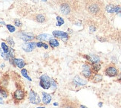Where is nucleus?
Segmentation results:
<instances>
[{"label":"nucleus","instance_id":"nucleus-14","mask_svg":"<svg viewBox=\"0 0 121 108\" xmlns=\"http://www.w3.org/2000/svg\"><path fill=\"white\" fill-rule=\"evenodd\" d=\"M73 82L75 84L78 85V86H84V85H86L87 84V81L86 80L82 79L79 76H75L74 78H73Z\"/></svg>","mask_w":121,"mask_h":108},{"label":"nucleus","instance_id":"nucleus-2","mask_svg":"<svg viewBox=\"0 0 121 108\" xmlns=\"http://www.w3.org/2000/svg\"><path fill=\"white\" fill-rule=\"evenodd\" d=\"M59 8L60 12L65 16L69 15L71 13L73 4L71 0H59Z\"/></svg>","mask_w":121,"mask_h":108},{"label":"nucleus","instance_id":"nucleus-10","mask_svg":"<svg viewBox=\"0 0 121 108\" xmlns=\"http://www.w3.org/2000/svg\"><path fill=\"white\" fill-rule=\"evenodd\" d=\"M36 46V43L34 42H25L22 45V48L23 50L26 52H32Z\"/></svg>","mask_w":121,"mask_h":108},{"label":"nucleus","instance_id":"nucleus-22","mask_svg":"<svg viewBox=\"0 0 121 108\" xmlns=\"http://www.w3.org/2000/svg\"><path fill=\"white\" fill-rule=\"evenodd\" d=\"M105 10H106L108 13L113 14V13H114V6L112 5H108L107 6H106Z\"/></svg>","mask_w":121,"mask_h":108},{"label":"nucleus","instance_id":"nucleus-31","mask_svg":"<svg viewBox=\"0 0 121 108\" xmlns=\"http://www.w3.org/2000/svg\"><path fill=\"white\" fill-rule=\"evenodd\" d=\"M43 44H44V42H36V46L39 47V48H41V47H43Z\"/></svg>","mask_w":121,"mask_h":108},{"label":"nucleus","instance_id":"nucleus-21","mask_svg":"<svg viewBox=\"0 0 121 108\" xmlns=\"http://www.w3.org/2000/svg\"><path fill=\"white\" fill-rule=\"evenodd\" d=\"M21 74H22V75L24 77V78H25L27 80H28L29 81H31L32 80V79H31L29 76H28V70L26 69H22V70H21Z\"/></svg>","mask_w":121,"mask_h":108},{"label":"nucleus","instance_id":"nucleus-4","mask_svg":"<svg viewBox=\"0 0 121 108\" xmlns=\"http://www.w3.org/2000/svg\"><path fill=\"white\" fill-rule=\"evenodd\" d=\"M104 72H105V75L110 77V78L116 77L119 74L118 69H117V67L115 66L114 65H109L108 66H107Z\"/></svg>","mask_w":121,"mask_h":108},{"label":"nucleus","instance_id":"nucleus-18","mask_svg":"<svg viewBox=\"0 0 121 108\" xmlns=\"http://www.w3.org/2000/svg\"><path fill=\"white\" fill-rule=\"evenodd\" d=\"M91 68V71H92L93 74H97L99 70H100L101 65L99 63H94V64H92Z\"/></svg>","mask_w":121,"mask_h":108},{"label":"nucleus","instance_id":"nucleus-8","mask_svg":"<svg viewBox=\"0 0 121 108\" xmlns=\"http://www.w3.org/2000/svg\"><path fill=\"white\" fill-rule=\"evenodd\" d=\"M10 63L13 65V66H17L19 69H23L26 63L24 61L23 59H19V58H13V59H10L9 61Z\"/></svg>","mask_w":121,"mask_h":108},{"label":"nucleus","instance_id":"nucleus-37","mask_svg":"<svg viewBox=\"0 0 121 108\" xmlns=\"http://www.w3.org/2000/svg\"><path fill=\"white\" fill-rule=\"evenodd\" d=\"M98 106H99V107H101L103 106V103H102V102H99V103L98 104Z\"/></svg>","mask_w":121,"mask_h":108},{"label":"nucleus","instance_id":"nucleus-30","mask_svg":"<svg viewBox=\"0 0 121 108\" xmlns=\"http://www.w3.org/2000/svg\"><path fill=\"white\" fill-rule=\"evenodd\" d=\"M14 23H15L16 26H17V27H21V26H22V23H21L19 19H15Z\"/></svg>","mask_w":121,"mask_h":108},{"label":"nucleus","instance_id":"nucleus-20","mask_svg":"<svg viewBox=\"0 0 121 108\" xmlns=\"http://www.w3.org/2000/svg\"><path fill=\"white\" fill-rule=\"evenodd\" d=\"M0 95H1L3 98H8V92L6 90V89L4 88L3 86H0Z\"/></svg>","mask_w":121,"mask_h":108},{"label":"nucleus","instance_id":"nucleus-11","mask_svg":"<svg viewBox=\"0 0 121 108\" xmlns=\"http://www.w3.org/2000/svg\"><path fill=\"white\" fill-rule=\"evenodd\" d=\"M53 35L56 37L62 39V40H65L68 38V34L65 33V32H63L61 31H54Z\"/></svg>","mask_w":121,"mask_h":108},{"label":"nucleus","instance_id":"nucleus-6","mask_svg":"<svg viewBox=\"0 0 121 108\" xmlns=\"http://www.w3.org/2000/svg\"><path fill=\"white\" fill-rule=\"evenodd\" d=\"M60 108H79V106L75 101L68 99H64L62 100Z\"/></svg>","mask_w":121,"mask_h":108},{"label":"nucleus","instance_id":"nucleus-34","mask_svg":"<svg viewBox=\"0 0 121 108\" xmlns=\"http://www.w3.org/2000/svg\"><path fill=\"white\" fill-rule=\"evenodd\" d=\"M117 81L121 84V73L120 74V78H118V79L117 80Z\"/></svg>","mask_w":121,"mask_h":108},{"label":"nucleus","instance_id":"nucleus-17","mask_svg":"<svg viewBox=\"0 0 121 108\" xmlns=\"http://www.w3.org/2000/svg\"><path fill=\"white\" fill-rule=\"evenodd\" d=\"M91 80H92V82L94 83H99V82H100L102 81V80H103V75H100V74H94V76L91 77Z\"/></svg>","mask_w":121,"mask_h":108},{"label":"nucleus","instance_id":"nucleus-33","mask_svg":"<svg viewBox=\"0 0 121 108\" xmlns=\"http://www.w3.org/2000/svg\"><path fill=\"white\" fill-rule=\"evenodd\" d=\"M90 31H91V32H92V31H95V27H94V26H91V27H90Z\"/></svg>","mask_w":121,"mask_h":108},{"label":"nucleus","instance_id":"nucleus-24","mask_svg":"<svg viewBox=\"0 0 121 108\" xmlns=\"http://www.w3.org/2000/svg\"><path fill=\"white\" fill-rule=\"evenodd\" d=\"M1 46H2V51L4 53H8V52L10 50V47H8L6 45V43H5V42H2Z\"/></svg>","mask_w":121,"mask_h":108},{"label":"nucleus","instance_id":"nucleus-39","mask_svg":"<svg viewBox=\"0 0 121 108\" xmlns=\"http://www.w3.org/2000/svg\"><path fill=\"white\" fill-rule=\"evenodd\" d=\"M36 108H45V107H36Z\"/></svg>","mask_w":121,"mask_h":108},{"label":"nucleus","instance_id":"nucleus-28","mask_svg":"<svg viewBox=\"0 0 121 108\" xmlns=\"http://www.w3.org/2000/svg\"><path fill=\"white\" fill-rule=\"evenodd\" d=\"M51 87H54V89H56V86H57L56 82L55 81L54 79H52V78H51Z\"/></svg>","mask_w":121,"mask_h":108},{"label":"nucleus","instance_id":"nucleus-13","mask_svg":"<svg viewBox=\"0 0 121 108\" xmlns=\"http://www.w3.org/2000/svg\"><path fill=\"white\" fill-rule=\"evenodd\" d=\"M42 95H43V99H42L43 103L44 104H48L52 99L51 95L48 93H45V92H43V93H42Z\"/></svg>","mask_w":121,"mask_h":108},{"label":"nucleus","instance_id":"nucleus-9","mask_svg":"<svg viewBox=\"0 0 121 108\" xmlns=\"http://www.w3.org/2000/svg\"><path fill=\"white\" fill-rule=\"evenodd\" d=\"M82 75L86 78H91L93 72L91 71V68L88 64H84L82 66Z\"/></svg>","mask_w":121,"mask_h":108},{"label":"nucleus","instance_id":"nucleus-41","mask_svg":"<svg viewBox=\"0 0 121 108\" xmlns=\"http://www.w3.org/2000/svg\"><path fill=\"white\" fill-rule=\"evenodd\" d=\"M54 106H56V105H57V103H54Z\"/></svg>","mask_w":121,"mask_h":108},{"label":"nucleus","instance_id":"nucleus-42","mask_svg":"<svg viewBox=\"0 0 121 108\" xmlns=\"http://www.w3.org/2000/svg\"><path fill=\"white\" fill-rule=\"evenodd\" d=\"M41 1H43V2H46L47 0H41Z\"/></svg>","mask_w":121,"mask_h":108},{"label":"nucleus","instance_id":"nucleus-12","mask_svg":"<svg viewBox=\"0 0 121 108\" xmlns=\"http://www.w3.org/2000/svg\"><path fill=\"white\" fill-rule=\"evenodd\" d=\"M85 57L87 59V60L89 62H91L92 64H94V63H99V62L100 61V58H99L96 55H88L85 56Z\"/></svg>","mask_w":121,"mask_h":108},{"label":"nucleus","instance_id":"nucleus-1","mask_svg":"<svg viewBox=\"0 0 121 108\" xmlns=\"http://www.w3.org/2000/svg\"><path fill=\"white\" fill-rule=\"evenodd\" d=\"M85 7L87 11L94 17H100L105 10L103 2L100 0H86Z\"/></svg>","mask_w":121,"mask_h":108},{"label":"nucleus","instance_id":"nucleus-32","mask_svg":"<svg viewBox=\"0 0 121 108\" xmlns=\"http://www.w3.org/2000/svg\"><path fill=\"white\" fill-rule=\"evenodd\" d=\"M4 104V100H3V97L0 96V104Z\"/></svg>","mask_w":121,"mask_h":108},{"label":"nucleus","instance_id":"nucleus-15","mask_svg":"<svg viewBox=\"0 0 121 108\" xmlns=\"http://www.w3.org/2000/svg\"><path fill=\"white\" fill-rule=\"evenodd\" d=\"M36 39L41 41H50V40H51V36L48 34H42L36 37Z\"/></svg>","mask_w":121,"mask_h":108},{"label":"nucleus","instance_id":"nucleus-7","mask_svg":"<svg viewBox=\"0 0 121 108\" xmlns=\"http://www.w3.org/2000/svg\"><path fill=\"white\" fill-rule=\"evenodd\" d=\"M13 99L15 101H17V102L22 101L25 97V93L22 89H17L13 93Z\"/></svg>","mask_w":121,"mask_h":108},{"label":"nucleus","instance_id":"nucleus-23","mask_svg":"<svg viewBox=\"0 0 121 108\" xmlns=\"http://www.w3.org/2000/svg\"><path fill=\"white\" fill-rule=\"evenodd\" d=\"M49 44L50 46L52 47V48H55V47H57V46H59V42L57 41L56 39H51L49 41Z\"/></svg>","mask_w":121,"mask_h":108},{"label":"nucleus","instance_id":"nucleus-3","mask_svg":"<svg viewBox=\"0 0 121 108\" xmlns=\"http://www.w3.org/2000/svg\"><path fill=\"white\" fill-rule=\"evenodd\" d=\"M39 86L44 89L51 87V78L47 75H43L39 77Z\"/></svg>","mask_w":121,"mask_h":108},{"label":"nucleus","instance_id":"nucleus-16","mask_svg":"<svg viewBox=\"0 0 121 108\" xmlns=\"http://www.w3.org/2000/svg\"><path fill=\"white\" fill-rule=\"evenodd\" d=\"M21 39H22L24 41L27 42V41H30V40H32L34 37H33L32 34H28V33H22L20 37Z\"/></svg>","mask_w":121,"mask_h":108},{"label":"nucleus","instance_id":"nucleus-38","mask_svg":"<svg viewBox=\"0 0 121 108\" xmlns=\"http://www.w3.org/2000/svg\"><path fill=\"white\" fill-rule=\"evenodd\" d=\"M80 108H88V107H86V106H84V105H80Z\"/></svg>","mask_w":121,"mask_h":108},{"label":"nucleus","instance_id":"nucleus-40","mask_svg":"<svg viewBox=\"0 0 121 108\" xmlns=\"http://www.w3.org/2000/svg\"><path fill=\"white\" fill-rule=\"evenodd\" d=\"M4 25V23H3V22H2V23H0V25Z\"/></svg>","mask_w":121,"mask_h":108},{"label":"nucleus","instance_id":"nucleus-19","mask_svg":"<svg viewBox=\"0 0 121 108\" xmlns=\"http://www.w3.org/2000/svg\"><path fill=\"white\" fill-rule=\"evenodd\" d=\"M34 19L39 23H43L45 22V17L43 14H36L34 17Z\"/></svg>","mask_w":121,"mask_h":108},{"label":"nucleus","instance_id":"nucleus-36","mask_svg":"<svg viewBox=\"0 0 121 108\" xmlns=\"http://www.w3.org/2000/svg\"><path fill=\"white\" fill-rule=\"evenodd\" d=\"M4 66H5V64L4 63H2L1 66H0V67H1V68H4Z\"/></svg>","mask_w":121,"mask_h":108},{"label":"nucleus","instance_id":"nucleus-27","mask_svg":"<svg viewBox=\"0 0 121 108\" xmlns=\"http://www.w3.org/2000/svg\"><path fill=\"white\" fill-rule=\"evenodd\" d=\"M7 28H8V31L10 32H11V33H13V32L15 31V27L11 25H7Z\"/></svg>","mask_w":121,"mask_h":108},{"label":"nucleus","instance_id":"nucleus-29","mask_svg":"<svg viewBox=\"0 0 121 108\" xmlns=\"http://www.w3.org/2000/svg\"><path fill=\"white\" fill-rule=\"evenodd\" d=\"M114 13H117V14L121 13V7H120V6H114Z\"/></svg>","mask_w":121,"mask_h":108},{"label":"nucleus","instance_id":"nucleus-35","mask_svg":"<svg viewBox=\"0 0 121 108\" xmlns=\"http://www.w3.org/2000/svg\"><path fill=\"white\" fill-rule=\"evenodd\" d=\"M43 47L45 48V49H48V46L47 45L46 43H44V44H43Z\"/></svg>","mask_w":121,"mask_h":108},{"label":"nucleus","instance_id":"nucleus-26","mask_svg":"<svg viewBox=\"0 0 121 108\" xmlns=\"http://www.w3.org/2000/svg\"><path fill=\"white\" fill-rule=\"evenodd\" d=\"M7 41L8 42V44L10 46H14V42H13V40L12 37H8V38L7 39Z\"/></svg>","mask_w":121,"mask_h":108},{"label":"nucleus","instance_id":"nucleus-5","mask_svg":"<svg viewBox=\"0 0 121 108\" xmlns=\"http://www.w3.org/2000/svg\"><path fill=\"white\" fill-rule=\"evenodd\" d=\"M28 101L30 103L34 104H39L41 103V99L39 95L33 89H30L28 93Z\"/></svg>","mask_w":121,"mask_h":108},{"label":"nucleus","instance_id":"nucleus-25","mask_svg":"<svg viewBox=\"0 0 121 108\" xmlns=\"http://www.w3.org/2000/svg\"><path fill=\"white\" fill-rule=\"evenodd\" d=\"M56 20H57L56 25H58V26H61L63 23H64V19H63L62 17H60V16L56 17Z\"/></svg>","mask_w":121,"mask_h":108}]
</instances>
